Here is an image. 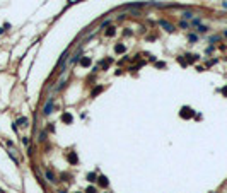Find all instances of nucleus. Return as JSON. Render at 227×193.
I'll return each instance as SVG.
<instances>
[{
    "label": "nucleus",
    "mask_w": 227,
    "mask_h": 193,
    "mask_svg": "<svg viewBox=\"0 0 227 193\" xmlns=\"http://www.w3.org/2000/svg\"><path fill=\"white\" fill-rule=\"evenodd\" d=\"M51 109H53V97H51V99H48V102L45 104V108H43V114H45V116H48V114L51 113Z\"/></svg>",
    "instance_id": "obj_4"
},
{
    "label": "nucleus",
    "mask_w": 227,
    "mask_h": 193,
    "mask_svg": "<svg viewBox=\"0 0 227 193\" xmlns=\"http://www.w3.org/2000/svg\"><path fill=\"white\" fill-rule=\"evenodd\" d=\"M106 34H108L109 38H113L114 34H116V29H114V28H109V29H108V31H106Z\"/></svg>",
    "instance_id": "obj_13"
},
{
    "label": "nucleus",
    "mask_w": 227,
    "mask_h": 193,
    "mask_svg": "<svg viewBox=\"0 0 227 193\" xmlns=\"http://www.w3.org/2000/svg\"><path fill=\"white\" fill-rule=\"evenodd\" d=\"M193 114H195V111H193V109H191V108H188V106H184V108L181 109L179 116H181V118H184V120H188V118H191Z\"/></svg>",
    "instance_id": "obj_1"
},
{
    "label": "nucleus",
    "mask_w": 227,
    "mask_h": 193,
    "mask_svg": "<svg viewBox=\"0 0 227 193\" xmlns=\"http://www.w3.org/2000/svg\"><path fill=\"white\" fill-rule=\"evenodd\" d=\"M181 16H183V19H191L193 17V12H183Z\"/></svg>",
    "instance_id": "obj_14"
},
{
    "label": "nucleus",
    "mask_w": 227,
    "mask_h": 193,
    "mask_svg": "<svg viewBox=\"0 0 227 193\" xmlns=\"http://www.w3.org/2000/svg\"><path fill=\"white\" fill-rule=\"evenodd\" d=\"M91 63H92V60L89 57H84L82 60H80V67H91Z\"/></svg>",
    "instance_id": "obj_7"
},
{
    "label": "nucleus",
    "mask_w": 227,
    "mask_h": 193,
    "mask_svg": "<svg viewBox=\"0 0 227 193\" xmlns=\"http://www.w3.org/2000/svg\"><path fill=\"white\" fill-rule=\"evenodd\" d=\"M45 137H46V132H41V135H39V140H41V142L45 140Z\"/></svg>",
    "instance_id": "obj_19"
},
{
    "label": "nucleus",
    "mask_w": 227,
    "mask_h": 193,
    "mask_svg": "<svg viewBox=\"0 0 227 193\" xmlns=\"http://www.w3.org/2000/svg\"><path fill=\"white\" fill-rule=\"evenodd\" d=\"M22 144L28 147V145H29V137H22Z\"/></svg>",
    "instance_id": "obj_17"
},
{
    "label": "nucleus",
    "mask_w": 227,
    "mask_h": 193,
    "mask_svg": "<svg viewBox=\"0 0 227 193\" xmlns=\"http://www.w3.org/2000/svg\"><path fill=\"white\" fill-rule=\"evenodd\" d=\"M79 193H80V191H79Z\"/></svg>",
    "instance_id": "obj_24"
},
{
    "label": "nucleus",
    "mask_w": 227,
    "mask_h": 193,
    "mask_svg": "<svg viewBox=\"0 0 227 193\" xmlns=\"http://www.w3.org/2000/svg\"><path fill=\"white\" fill-rule=\"evenodd\" d=\"M102 92V85H97L96 89H92V92H91V96L94 97V96H97V94H101Z\"/></svg>",
    "instance_id": "obj_10"
},
{
    "label": "nucleus",
    "mask_w": 227,
    "mask_h": 193,
    "mask_svg": "<svg viewBox=\"0 0 227 193\" xmlns=\"http://www.w3.org/2000/svg\"><path fill=\"white\" fill-rule=\"evenodd\" d=\"M0 193H2V190H0Z\"/></svg>",
    "instance_id": "obj_23"
},
{
    "label": "nucleus",
    "mask_w": 227,
    "mask_h": 193,
    "mask_svg": "<svg viewBox=\"0 0 227 193\" xmlns=\"http://www.w3.org/2000/svg\"><path fill=\"white\" fill-rule=\"evenodd\" d=\"M67 161L70 162L72 166H75L77 162H79V157H77V152H68L67 154Z\"/></svg>",
    "instance_id": "obj_3"
},
{
    "label": "nucleus",
    "mask_w": 227,
    "mask_h": 193,
    "mask_svg": "<svg viewBox=\"0 0 227 193\" xmlns=\"http://www.w3.org/2000/svg\"><path fill=\"white\" fill-rule=\"evenodd\" d=\"M97 178H99V176H97L96 173H89V174H87V181H89V183H96Z\"/></svg>",
    "instance_id": "obj_9"
},
{
    "label": "nucleus",
    "mask_w": 227,
    "mask_h": 193,
    "mask_svg": "<svg viewBox=\"0 0 227 193\" xmlns=\"http://www.w3.org/2000/svg\"><path fill=\"white\" fill-rule=\"evenodd\" d=\"M159 26L161 28H164L167 33H172V31H174V26H172L171 22H167V21H164V19H161L159 21Z\"/></svg>",
    "instance_id": "obj_2"
},
{
    "label": "nucleus",
    "mask_w": 227,
    "mask_h": 193,
    "mask_svg": "<svg viewBox=\"0 0 227 193\" xmlns=\"http://www.w3.org/2000/svg\"><path fill=\"white\" fill-rule=\"evenodd\" d=\"M97 183H99V186H101V188H106L109 185V179L106 176H99V178H97Z\"/></svg>",
    "instance_id": "obj_6"
},
{
    "label": "nucleus",
    "mask_w": 227,
    "mask_h": 193,
    "mask_svg": "<svg viewBox=\"0 0 227 193\" xmlns=\"http://www.w3.org/2000/svg\"><path fill=\"white\" fill-rule=\"evenodd\" d=\"M125 45H116L114 46V51H116V53H125Z\"/></svg>",
    "instance_id": "obj_11"
},
{
    "label": "nucleus",
    "mask_w": 227,
    "mask_h": 193,
    "mask_svg": "<svg viewBox=\"0 0 227 193\" xmlns=\"http://www.w3.org/2000/svg\"><path fill=\"white\" fill-rule=\"evenodd\" d=\"M155 67H159V68H166V63H164V62H157V63H155Z\"/></svg>",
    "instance_id": "obj_18"
},
{
    "label": "nucleus",
    "mask_w": 227,
    "mask_h": 193,
    "mask_svg": "<svg viewBox=\"0 0 227 193\" xmlns=\"http://www.w3.org/2000/svg\"><path fill=\"white\" fill-rule=\"evenodd\" d=\"M45 176H46V179H48V181H51V183H55V181H57V176H55V174H53L51 171H46V173H45Z\"/></svg>",
    "instance_id": "obj_8"
},
{
    "label": "nucleus",
    "mask_w": 227,
    "mask_h": 193,
    "mask_svg": "<svg viewBox=\"0 0 227 193\" xmlns=\"http://www.w3.org/2000/svg\"><path fill=\"white\" fill-rule=\"evenodd\" d=\"M222 92H224V94L227 96V87H224V89H222Z\"/></svg>",
    "instance_id": "obj_21"
},
{
    "label": "nucleus",
    "mask_w": 227,
    "mask_h": 193,
    "mask_svg": "<svg viewBox=\"0 0 227 193\" xmlns=\"http://www.w3.org/2000/svg\"><path fill=\"white\" fill-rule=\"evenodd\" d=\"M186 58H188V62L190 63H193V62L198 60V55H186Z\"/></svg>",
    "instance_id": "obj_12"
},
{
    "label": "nucleus",
    "mask_w": 227,
    "mask_h": 193,
    "mask_svg": "<svg viewBox=\"0 0 227 193\" xmlns=\"http://www.w3.org/2000/svg\"><path fill=\"white\" fill-rule=\"evenodd\" d=\"M62 121L63 123H67V125H70V123L74 121V116H72L70 113H63L62 114Z\"/></svg>",
    "instance_id": "obj_5"
},
{
    "label": "nucleus",
    "mask_w": 227,
    "mask_h": 193,
    "mask_svg": "<svg viewBox=\"0 0 227 193\" xmlns=\"http://www.w3.org/2000/svg\"><path fill=\"white\" fill-rule=\"evenodd\" d=\"M207 29H208V28H205V26H200V28H198V31H200V33H205Z\"/></svg>",
    "instance_id": "obj_20"
},
{
    "label": "nucleus",
    "mask_w": 227,
    "mask_h": 193,
    "mask_svg": "<svg viewBox=\"0 0 227 193\" xmlns=\"http://www.w3.org/2000/svg\"><path fill=\"white\" fill-rule=\"evenodd\" d=\"M60 193H67V191H60Z\"/></svg>",
    "instance_id": "obj_22"
},
{
    "label": "nucleus",
    "mask_w": 227,
    "mask_h": 193,
    "mask_svg": "<svg viewBox=\"0 0 227 193\" xmlns=\"http://www.w3.org/2000/svg\"><path fill=\"white\" fill-rule=\"evenodd\" d=\"M85 191H87V193H97V190H96L94 186H89L87 190H85Z\"/></svg>",
    "instance_id": "obj_16"
},
{
    "label": "nucleus",
    "mask_w": 227,
    "mask_h": 193,
    "mask_svg": "<svg viewBox=\"0 0 227 193\" xmlns=\"http://www.w3.org/2000/svg\"><path fill=\"white\" fill-rule=\"evenodd\" d=\"M22 123H26V125H28V118H24V116H22V118H19L16 125H22Z\"/></svg>",
    "instance_id": "obj_15"
}]
</instances>
